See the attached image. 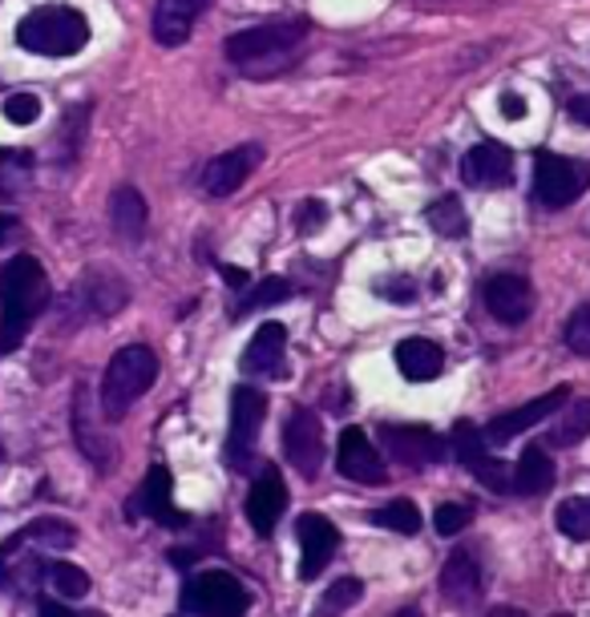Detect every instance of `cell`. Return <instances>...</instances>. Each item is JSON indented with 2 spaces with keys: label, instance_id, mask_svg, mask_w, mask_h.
Here are the masks:
<instances>
[{
  "label": "cell",
  "instance_id": "obj_1",
  "mask_svg": "<svg viewBox=\"0 0 590 617\" xmlns=\"http://www.w3.org/2000/svg\"><path fill=\"white\" fill-rule=\"evenodd\" d=\"M49 299L45 267L33 255H16L0 267V356L21 347L29 323L37 319Z\"/></svg>",
  "mask_w": 590,
  "mask_h": 617
},
{
  "label": "cell",
  "instance_id": "obj_2",
  "mask_svg": "<svg viewBox=\"0 0 590 617\" xmlns=\"http://www.w3.org/2000/svg\"><path fill=\"white\" fill-rule=\"evenodd\" d=\"M16 45L33 57H77L89 45V21L69 4H41L16 21Z\"/></svg>",
  "mask_w": 590,
  "mask_h": 617
},
{
  "label": "cell",
  "instance_id": "obj_3",
  "mask_svg": "<svg viewBox=\"0 0 590 617\" xmlns=\"http://www.w3.org/2000/svg\"><path fill=\"white\" fill-rule=\"evenodd\" d=\"M303 33H308V21H303V16L235 33V37L226 41V61L240 65V69H247V74H255V77H267L288 61L291 49H300Z\"/></svg>",
  "mask_w": 590,
  "mask_h": 617
},
{
  "label": "cell",
  "instance_id": "obj_4",
  "mask_svg": "<svg viewBox=\"0 0 590 617\" xmlns=\"http://www.w3.org/2000/svg\"><path fill=\"white\" fill-rule=\"evenodd\" d=\"M154 380H158V356H154L151 347H142V344L122 347V351L110 359L105 380H101V412H105L110 420H122L130 407L151 392Z\"/></svg>",
  "mask_w": 590,
  "mask_h": 617
},
{
  "label": "cell",
  "instance_id": "obj_5",
  "mask_svg": "<svg viewBox=\"0 0 590 617\" xmlns=\"http://www.w3.org/2000/svg\"><path fill=\"white\" fill-rule=\"evenodd\" d=\"M182 609L199 617H243L252 609V593L235 573L226 569H207L182 585Z\"/></svg>",
  "mask_w": 590,
  "mask_h": 617
},
{
  "label": "cell",
  "instance_id": "obj_6",
  "mask_svg": "<svg viewBox=\"0 0 590 617\" xmlns=\"http://www.w3.org/2000/svg\"><path fill=\"white\" fill-rule=\"evenodd\" d=\"M267 416V395L252 383H240L231 392V436H226V464L235 472H252L259 428Z\"/></svg>",
  "mask_w": 590,
  "mask_h": 617
},
{
  "label": "cell",
  "instance_id": "obj_7",
  "mask_svg": "<svg viewBox=\"0 0 590 617\" xmlns=\"http://www.w3.org/2000/svg\"><path fill=\"white\" fill-rule=\"evenodd\" d=\"M590 186V166L587 161L563 158V154H538L534 161V194L542 206H570L575 198Z\"/></svg>",
  "mask_w": 590,
  "mask_h": 617
},
{
  "label": "cell",
  "instance_id": "obj_8",
  "mask_svg": "<svg viewBox=\"0 0 590 617\" xmlns=\"http://www.w3.org/2000/svg\"><path fill=\"white\" fill-rule=\"evenodd\" d=\"M41 537L33 529H21L16 537L0 545V590L9 593H33L41 581L49 577V569L41 561Z\"/></svg>",
  "mask_w": 590,
  "mask_h": 617
},
{
  "label": "cell",
  "instance_id": "obj_9",
  "mask_svg": "<svg viewBox=\"0 0 590 617\" xmlns=\"http://www.w3.org/2000/svg\"><path fill=\"white\" fill-rule=\"evenodd\" d=\"M380 445L404 469H433L449 452V445L433 428H425V424H385L380 428Z\"/></svg>",
  "mask_w": 590,
  "mask_h": 617
},
{
  "label": "cell",
  "instance_id": "obj_10",
  "mask_svg": "<svg viewBox=\"0 0 590 617\" xmlns=\"http://www.w3.org/2000/svg\"><path fill=\"white\" fill-rule=\"evenodd\" d=\"M453 457L461 460V469L469 476H478L486 489L493 493H505V489H514V476L505 469V460H493L490 457V440L481 428H474L469 420H461L453 428Z\"/></svg>",
  "mask_w": 590,
  "mask_h": 617
},
{
  "label": "cell",
  "instance_id": "obj_11",
  "mask_svg": "<svg viewBox=\"0 0 590 617\" xmlns=\"http://www.w3.org/2000/svg\"><path fill=\"white\" fill-rule=\"evenodd\" d=\"M283 457L303 481H315L320 476V464H324V428H320V416L300 407L291 412V420L283 424Z\"/></svg>",
  "mask_w": 590,
  "mask_h": 617
},
{
  "label": "cell",
  "instance_id": "obj_12",
  "mask_svg": "<svg viewBox=\"0 0 590 617\" xmlns=\"http://www.w3.org/2000/svg\"><path fill=\"white\" fill-rule=\"evenodd\" d=\"M570 400V388H554V392H546V395H538V400H530V404H522V407H514V412H505V416H493L490 424H486V440H490L493 448H502V445H510L514 436H522V433H530L534 424H542V420H550L554 412Z\"/></svg>",
  "mask_w": 590,
  "mask_h": 617
},
{
  "label": "cell",
  "instance_id": "obj_13",
  "mask_svg": "<svg viewBox=\"0 0 590 617\" xmlns=\"http://www.w3.org/2000/svg\"><path fill=\"white\" fill-rule=\"evenodd\" d=\"M296 532H300V577L303 581H315L332 565V557L339 549V532L336 525L320 513H303L296 520Z\"/></svg>",
  "mask_w": 590,
  "mask_h": 617
},
{
  "label": "cell",
  "instance_id": "obj_14",
  "mask_svg": "<svg viewBox=\"0 0 590 617\" xmlns=\"http://www.w3.org/2000/svg\"><path fill=\"white\" fill-rule=\"evenodd\" d=\"M336 469H339V476H348V481H356V484H385V460H380V452L372 448L365 428H356V424L339 433Z\"/></svg>",
  "mask_w": 590,
  "mask_h": 617
},
{
  "label": "cell",
  "instance_id": "obj_15",
  "mask_svg": "<svg viewBox=\"0 0 590 617\" xmlns=\"http://www.w3.org/2000/svg\"><path fill=\"white\" fill-rule=\"evenodd\" d=\"M126 299H130V291L122 279H113L110 271H89L86 279L74 287L69 307H77V319L86 323V319H105V315H113Z\"/></svg>",
  "mask_w": 590,
  "mask_h": 617
},
{
  "label": "cell",
  "instance_id": "obj_16",
  "mask_svg": "<svg viewBox=\"0 0 590 617\" xmlns=\"http://www.w3.org/2000/svg\"><path fill=\"white\" fill-rule=\"evenodd\" d=\"M486 311H490L493 319L505 323V327H517V323L530 319V311H534V291L522 274H493L486 279Z\"/></svg>",
  "mask_w": 590,
  "mask_h": 617
},
{
  "label": "cell",
  "instance_id": "obj_17",
  "mask_svg": "<svg viewBox=\"0 0 590 617\" xmlns=\"http://www.w3.org/2000/svg\"><path fill=\"white\" fill-rule=\"evenodd\" d=\"M259 161H264V146H255V142L219 154V158L202 170V186H207V194H214V198L235 194V190H240V186L255 173Z\"/></svg>",
  "mask_w": 590,
  "mask_h": 617
},
{
  "label": "cell",
  "instance_id": "obj_18",
  "mask_svg": "<svg viewBox=\"0 0 590 617\" xmlns=\"http://www.w3.org/2000/svg\"><path fill=\"white\" fill-rule=\"evenodd\" d=\"M134 513H146V517L166 525V529H187L190 525L187 513L175 508V481H170V469H166V464H151V472H146V481H142V489H138V505L130 508V517H134Z\"/></svg>",
  "mask_w": 590,
  "mask_h": 617
},
{
  "label": "cell",
  "instance_id": "obj_19",
  "mask_svg": "<svg viewBox=\"0 0 590 617\" xmlns=\"http://www.w3.org/2000/svg\"><path fill=\"white\" fill-rule=\"evenodd\" d=\"M461 178L478 190H498L514 182V154L502 142H481L461 158Z\"/></svg>",
  "mask_w": 590,
  "mask_h": 617
},
{
  "label": "cell",
  "instance_id": "obj_20",
  "mask_svg": "<svg viewBox=\"0 0 590 617\" xmlns=\"http://www.w3.org/2000/svg\"><path fill=\"white\" fill-rule=\"evenodd\" d=\"M441 597H445V605H453V609H469V605L481 597V565L478 557L469 553V549H453L449 561L441 565Z\"/></svg>",
  "mask_w": 590,
  "mask_h": 617
},
{
  "label": "cell",
  "instance_id": "obj_21",
  "mask_svg": "<svg viewBox=\"0 0 590 617\" xmlns=\"http://www.w3.org/2000/svg\"><path fill=\"white\" fill-rule=\"evenodd\" d=\"M207 9H211V0H158L151 21L154 41L166 45V49H178L194 33V25H199V16Z\"/></svg>",
  "mask_w": 590,
  "mask_h": 617
},
{
  "label": "cell",
  "instance_id": "obj_22",
  "mask_svg": "<svg viewBox=\"0 0 590 617\" xmlns=\"http://www.w3.org/2000/svg\"><path fill=\"white\" fill-rule=\"evenodd\" d=\"M283 505H288V493H283V481H279V472H264L259 481L252 484V493H247V525L255 529V537H271L283 517Z\"/></svg>",
  "mask_w": 590,
  "mask_h": 617
},
{
  "label": "cell",
  "instance_id": "obj_23",
  "mask_svg": "<svg viewBox=\"0 0 590 617\" xmlns=\"http://www.w3.org/2000/svg\"><path fill=\"white\" fill-rule=\"evenodd\" d=\"M283 356H288V327L283 323H264L252 344L243 347L240 368L247 375H283Z\"/></svg>",
  "mask_w": 590,
  "mask_h": 617
},
{
  "label": "cell",
  "instance_id": "obj_24",
  "mask_svg": "<svg viewBox=\"0 0 590 617\" xmlns=\"http://www.w3.org/2000/svg\"><path fill=\"white\" fill-rule=\"evenodd\" d=\"M397 368L409 383H433L445 371V351L433 339H404L397 344Z\"/></svg>",
  "mask_w": 590,
  "mask_h": 617
},
{
  "label": "cell",
  "instance_id": "obj_25",
  "mask_svg": "<svg viewBox=\"0 0 590 617\" xmlns=\"http://www.w3.org/2000/svg\"><path fill=\"white\" fill-rule=\"evenodd\" d=\"M110 218H113V231L118 238H126V243H138L142 231H146V202L134 186H122V190H113V202H110Z\"/></svg>",
  "mask_w": 590,
  "mask_h": 617
},
{
  "label": "cell",
  "instance_id": "obj_26",
  "mask_svg": "<svg viewBox=\"0 0 590 617\" xmlns=\"http://www.w3.org/2000/svg\"><path fill=\"white\" fill-rule=\"evenodd\" d=\"M550 484H554L550 457H546L538 445H530L526 452H522V460H517V469H514V493L517 496H538V493H546Z\"/></svg>",
  "mask_w": 590,
  "mask_h": 617
},
{
  "label": "cell",
  "instance_id": "obj_27",
  "mask_svg": "<svg viewBox=\"0 0 590 617\" xmlns=\"http://www.w3.org/2000/svg\"><path fill=\"white\" fill-rule=\"evenodd\" d=\"M590 436V400H570L558 407V420L550 428L554 448H575Z\"/></svg>",
  "mask_w": 590,
  "mask_h": 617
},
{
  "label": "cell",
  "instance_id": "obj_28",
  "mask_svg": "<svg viewBox=\"0 0 590 617\" xmlns=\"http://www.w3.org/2000/svg\"><path fill=\"white\" fill-rule=\"evenodd\" d=\"M368 520L380 525V529L401 532V537H416V532H421V508H416L413 501H404V496L401 501H389L385 508H372Z\"/></svg>",
  "mask_w": 590,
  "mask_h": 617
},
{
  "label": "cell",
  "instance_id": "obj_29",
  "mask_svg": "<svg viewBox=\"0 0 590 617\" xmlns=\"http://www.w3.org/2000/svg\"><path fill=\"white\" fill-rule=\"evenodd\" d=\"M554 525L570 541H590V496H566L563 505L554 508Z\"/></svg>",
  "mask_w": 590,
  "mask_h": 617
},
{
  "label": "cell",
  "instance_id": "obj_30",
  "mask_svg": "<svg viewBox=\"0 0 590 617\" xmlns=\"http://www.w3.org/2000/svg\"><path fill=\"white\" fill-rule=\"evenodd\" d=\"M365 597V581L360 577H339L327 585V593L320 597V605H315V617H339L344 609H352V605Z\"/></svg>",
  "mask_w": 590,
  "mask_h": 617
},
{
  "label": "cell",
  "instance_id": "obj_31",
  "mask_svg": "<svg viewBox=\"0 0 590 617\" xmlns=\"http://www.w3.org/2000/svg\"><path fill=\"white\" fill-rule=\"evenodd\" d=\"M428 226L437 231L441 238H461L465 231H469V218H465V206L457 202V198H437L433 206H428Z\"/></svg>",
  "mask_w": 590,
  "mask_h": 617
},
{
  "label": "cell",
  "instance_id": "obj_32",
  "mask_svg": "<svg viewBox=\"0 0 590 617\" xmlns=\"http://www.w3.org/2000/svg\"><path fill=\"white\" fill-rule=\"evenodd\" d=\"M291 299V283L288 279H259V283L243 295V303L235 307V315H252V311H264V307H276V303H288Z\"/></svg>",
  "mask_w": 590,
  "mask_h": 617
},
{
  "label": "cell",
  "instance_id": "obj_33",
  "mask_svg": "<svg viewBox=\"0 0 590 617\" xmlns=\"http://www.w3.org/2000/svg\"><path fill=\"white\" fill-rule=\"evenodd\" d=\"M49 590L62 593L65 602H77V597H86L89 593V573L86 569L69 565V561H57V565H49Z\"/></svg>",
  "mask_w": 590,
  "mask_h": 617
},
{
  "label": "cell",
  "instance_id": "obj_34",
  "mask_svg": "<svg viewBox=\"0 0 590 617\" xmlns=\"http://www.w3.org/2000/svg\"><path fill=\"white\" fill-rule=\"evenodd\" d=\"M563 339H566V347H570L575 356L590 359V303H582V307H578L575 315L566 319Z\"/></svg>",
  "mask_w": 590,
  "mask_h": 617
},
{
  "label": "cell",
  "instance_id": "obj_35",
  "mask_svg": "<svg viewBox=\"0 0 590 617\" xmlns=\"http://www.w3.org/2000/svg\"><path fill=\"white\" fill-rule=\"evenodd\" d=\"M4 122H13V125L41 122V98L37 93H13V98H4Z\"/></svg>",
  "mask_w": 590,
  "mask_h": 617
},
{
  "label": "cell",
  "instance_id": "obj_36",
  "mask_svg": "<svg viewBox=\"0 0 590 617\" xmlns=\"http://www.w3.org/2000/svg\"><path fill=\"white\" fill-rule=\"evenodd\" d=\"M469 520H474V508L469 505H441L437 513H433V529H437L441 537H457Z\"/></svg>",
  "mask_w": 590,
  "mask_h": 617
},
{
  "label": "cell",
  "instance_id": "obj_37",
  "mask_svg": "<svg viewBox=\"0 0 590 617\" xmlns=\"http://www.w3.org/2000/svg\"><path fill=\"white\" fill-rule=\"evenodd\" d=\"M377 291L385 299H392V303H413L416 283L409 279V274H397V279H385V283H377Z\"/></svg>",
  "mask_w": 590,
  "mask_h": 617
},
{
  "label": "cell",
  "instance_id": "obj_38",
  "mask_svg": "<svg viewBox=\"0 0 590 617\" xmlns=\"http://www.w3.org/2000/svg\"><path fill=\"white\" fill-rule=\"evenodd\" d=\"M502 117L505 122H522L526 117V98L522 93H502Z\"/></svg>",
  "mask_w": 590,
  "mask_h": 617
},
{
  "label": "cell",
  "instance_id": "obj_39",
  "mask_svg": "<svg viewBox=\"0 0 590 617\" xmlns=\"http://www.w3.org/2000/svg\"><path fill=\"white\" fill-rule=\"evenodd\" d=\"M327 211H324V202H303V211H300V231H312V226H324Z\"/></svg>",
  "mask_w": 590,
  "mask_h": 617
},
{
  "label": "cell",
  "instance_id": "obj_40",
  "mask_svg": "<svg viewBox=\"0 0 590 617\" xmlns=\"http://www.w3.org/2000/svg\"><path fill=\"white\" fill-rule=\"evenodd\" d=\"M13 166H29V158L0 149V190H9V173H21V170H13Z\"/></svg>",
  "mask_w": 590,
  "mask_h": 617
},
{
  "label": "cell",
  "instance_id": "obj_41",
  "mask_svg": "<svg viewBox=\"0 0 590 617\" xmlns=\"http://www.w3.org/2000/svg\"><path fill=\"white\" fill-rule=\"evenodd\" d=\"M37 617H101V614H77L74 605H65V602H41Z\"/></svg>",
  "mask_w": 590,
  "mask_h": 617
},
{
  "label": "cell",
  "instance_id": "obj_42",
  "mask_svg": "<svg viewBox=\"0 0 590 617\" xmlns=\"http://www.w3.org/2000/svg\"><path fill=\"white\" fill-rule=\"evenodd\" d=\"M570 117H575L578 125H590V93H582V98L570 101Z\"/></svg>",
  "mask_w": 590,
  "mask_h": 617
},
{
  "label": "cell",
  "instance_id": "obj_43",
  "mask_svg": "<svg viewBox=\"0 0 590 617\" xmlns=\"http://www.w3.org/2000/svg\"><path fill=\"white\" fill-rule=\"evenodd\" d=\"M13 235H16V218L13 214H0V247H4Z\"/></svg>",
  "mask_w": 590,
  "mask_h": 617
},
{
  "label": "cell",
  "instance_id": "obj_44",
  "mask_svg": "<svg viewBox=\"0 0 590 617\" xmlns=\"http://www.w3.org/2000/svg\"><path fill=\"white\" fill-rule=\"evenodd\" d=\"M223 279L231 287H247V271L243 267H223Z\"/></svg>",
  "mask_w": 590,
  "mask_h": 617
},
{
  "label": "cell",
  "instance_id": "obj_45",
  "mask_svg": "<svg viewBox=\"0 0 590 617\" xmlns=\"http://www.w3.org/2000/svg\"><path fill=\"white\" fill-rule=\"evenodd\" d=\"M486 617H526L522 609H514V605H498V609H490Z\"/></svg>",
  "mask_w": 590,
  "mask_h": 617
},
{
  "label": "cell",
  "instance_id": "obj_46",
  "mask_svg": "<svg viewBox=\"0 0 590 617\" xmlns=\"http://www.w3.org/2000/svg\"><path fill=\"white\" fill-rule=\"evenodd\" d=\"M397 617H425V614H421L416 605H404V609H401V614H397Z\"/></svg>",
  "mask_w": 590,
  "mask_h": 617
}]
</instances>
